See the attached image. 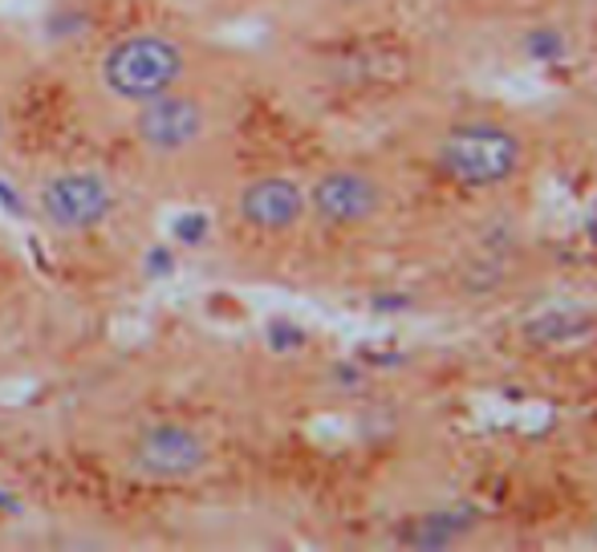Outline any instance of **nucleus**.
<instances>
[{"mask_svg":"<svg viewBox=\"0 0 597 552\" xmlns=\"http://www.w3.org/2000/svg\"><path fill=\"white\" fill-rule=\"evenodd\" d=\"M459 528H468V516H426L423 525L414 528L411 544H419V549H447Z\"/></svg>","mask_w":597,"mask_h":552,"instance_id":"9","label":"nucleus"},{"mask_svg":"<svg viewBox=\"0 0 597 552\" xmlns=\"http://www.w3.org/2000/svg\"><path fill=\"white\" fill-rule=\"evenodd\" d=\"M212 468V443L191 423L159 419L127 443V471L147 483H191Z\"/></svg>","mask_w":597,"mask_h":552,"instance_id":"3","label":"nucleus"},{"mask_svg":"<svg viewBox=\"0 0 597 552\" xmlns=\"http://www.w3.org/2000/svg\"><path fill=\"white\" fill-rule=\"evenodd\" d=\"M187 78V49L167 33L139 28L114 37L98 57V82L114 102L139 106L147 98H159Z\"/></svg>","mask_w":597,"mask_h":552,"instance_id":"1","label":"nucleus"},{"mask_svg":"<svg viewBox=\"0 0 597 552\" xmlns=\"http://www.w3.org/2000/svg\"><path fill=\"white\" fill-rule=\"evenodd\" d=\"M0 146H4V122H0Z\"/></svg>","mask_w":597,"mask_h":552,"instance_id":"10","label":"nucleus"},{"mask_svg":"<svg viewBox=\"0 0 597 552\" xmlns=\"http://www.w3.org/2000/svg\"><path fill=\"white\" fill-rule=\"evenodd\" d=\"M443 167L452 171L459 184L492 187L504 184L512 171L520 167V142L492 127H468L443 139Z\"/></svg>","mask_w":597,"mask_h":552,"instance_id":"5","label":"nucleus"},{"mask_svg":"<svg viewBox=\"0 0 597 552\" xmlns=\"http://www.w3.org/2000/svg\"><path fill=\"white\" fill-rule=\"evenodd\" d=\"M528 338L540 345H569V341H585L597 333V321L582 309H549L537 321H528Z\"/></svg>","mask_w":597,"mask_h":552,"instance_id":"8","label":"nucleus"},{"mask_svg":"<svg viewBox=\"0 0 597 552\" xmlns=\"http://www.w3.org/2000/svg\"><path fill=\"white\" fill-rule=\"evenodd\" d=\"M341 4H358V0H341Z\"/></svg>","mask_w":597,"mask_h":552,"instance_id":"11","label":"nucleus"},{"mask_svg":"<svg viewBox=\"0 0 597 552\" xmlns=\"http://www.w3.org/2000/svg\"><path fill=\"white\" fill-rule=\"evenodd\" d=\"M114 203H118L114 179L98 167L49 171L42 184H37V196H33L37 220H42L54 236H61V240L98 232L114 215Z\"/></svg>","mask_w":597,"mask_h":552,"instance_id":"2","label":"nucleus"},{"mask_svg":"<svg viewBox=\"0 0 597 552\" xmlns=\"http://www.w3.org/2000/svg\"><path fill=\"white\" fill-rule=\"evenodd\" d=\"M236 212L256 232H289L305 215V191L293 179L265 175V179H253L244 187L241 199H236Z\"/></svg>","mask_w":597,"mask_h":552,"instance_id":"7","label":"nucleus"},{"mask_svg":"<svg viewBox=\"0 0 597 552\" xmlns=\"http://www.w3.org/2000/svg\"><path fill=\"white\" fill-rule=\"evenodd\" d=\"M309 203L313 212H317V220L350 227L374 220V212L383 208V196H378L374 179H366L362 171H329V175H321L313 184Z\"/></svg>","mask_w":597,"mask_h":552,"instance_id":"6","label":"nucleus"},{"mask_svg":"<svg viewBox=\"0 0 597 552\" xmlns=\"http://www.w3.org/2000/svg\"><path fill=\"white\" fill-rule=\"evenodd\" d=\"M130 134L142 146V155L175 163V158L191 155V151H199L208 142V134H212V110L196 94H187L184 85H175L167 94L134 106Z\"/></svg>","mask_w":597,"mask_h":552,"instance_id":"4","label":"nucleus"}]
</instances>
